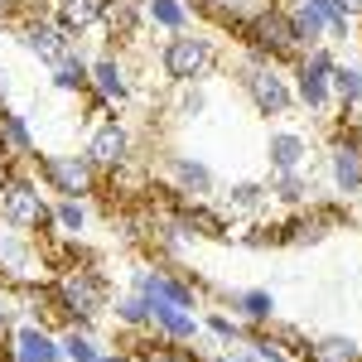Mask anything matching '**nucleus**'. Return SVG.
Here are the masks:
<instances>
[{
    "instance_id": "e433bc0d",
    "label": "nucleus",
    "mask_w": 362,
    "mask_h": 362,
    "mask_svg": "<svg viewBox=\"0 0 362 362\" xmlns=\"http://www.w3.org/2000/svg\"><path fill=\"white\" fill-rule=\"evenodd\" d=\"M223 362H261V358L251 353L247 343H237V348H227V353H223Z\"/></svg>"
},
{
    "instance_id": "473e14b6",
    "label": "nucleus",
    "mask_w": 362,
    "mask_h": 362,
    "mask_svg": "<svg viewBox=\"0 0 362 362\" xmlns=\"http://www.w3.org/2000/svg\"><path fill=\"white\" fill-rule=\"evenodd\" d=\"M54 227H58V237H83L87 232V198H58Z\"/></svg>"
},
{
    "instance_id": "0eeeda50",
    "label": "nucleus",
    "mask_w": 362,
    "mask_h": 362,
    "mask_svg": "<svg viewBox=\"0 0 362 362\" xmlns=\"http://www.w3.org/2000/svg\"><path fill=\"white\" fill-rule=\"evenodd\" d=\"M34 169H39V184L58 198H87L97 189V165L87 155H39Z\"/></svg>"
},
{
    "instance_id": "4468645a",
    "label": "nucleus",
    "mask_w": 362,
    "mask_h": 362,
    "mask_svg": "<svg viewBox=\"0 0 362 362\" xmlns=\"http://www.w3.org/2000/svg\"><path fill=\"white\" fill-rule=\"evenodd\" d=\"M97 29L116 44H136L145 29V0H102V20Z\"/></svg>"
},
{
    "instance_id": "6e6552de",
    "label": "nucleus",
    "mask_w": 362,
    "mask_h": 362,
    "mask_svg": "<svg viewBox=\"0 0 362 362\" xmlns=\"http://www.w3.org/2000/svg\"><path fill=\"white\" fill-rule=\"evenodd\" d=\"M83 155L97 165V174H121V169L131 165V155H136V136H131V126H126V121L102 116V121L92 126V136H87Z\"/></svg>"
},
{
    "instance_id": "a211bd4d",
    "label": "nucleus",
    "mask_w": 362,
    "mask_h": 362,
    "mask_svg": "<svg viewBox=\"0 0 362 362\" xmlns=\"http://www.w3.org/2000/svg\"><path fill=\"white\" fill-rule=\"evenodd\" d=\"M280 10H285L290 29H295L300 49H319V44H329V25H324V15L314 10V0H280Z\"/></svg>"
},
{
    "instance_id": "72a5a7b5",
    "label": "nucleus",
    "mask_w": 362,
    "mask_h": 362,
    "mask_svg": "<svg viewBox=\"0 0 362 362\" xmlns=\"http://www.w3.org/2000/svg\"><path fill=\"white\" fill-rule=\"evenodd\" d=\"M266 334L285 348V358H290V362H309V338L300 334L295 324H266Z\"/></svg>"
},
{
    "instance_id": "9d476101",
    "label": "nucleus",
    "mask_w": 362,
    "mask_h": 362,
    "mask_svg": "<svg viewBox=\"0 0 362 362\" xmlns=\"http://www.w3.org/2000/svg\"><path fill=\"white\" fill-rule=\"evenodd\" d=\"M15 39H20V49H25L29 58H39V63H58V58L78 44L73 34H63V29H58L54 15H20Z\"/></svg>"
},
{
    "instance_id": "6ab92c4d",
    "label": "nucleus",
    "mask_w": 362,
    "mask_h": 362,
    "mask_svg": "<svg viewBox=\"0 0 362 362\" xmlns=\"http://www.w3.org/2000/svg\"><path fill=\"white\" fill-rule=\"evenodd\" d=\"M49 83H54L58 92H78V97H87V92H92V58L73 44L58 63H49Z\"/></svg>"
},
{
    "instance_id": "a878e982",
    "label": "nucleus",
    "mask_w": 362,
    "mask_h": 362,
    "mask_svg": "<svg viewBox=\"0 0 362 362\" xmlns=\"http://www.w3.org/2000/svg\"><path fill=\"white\" fill-rule=\"evenodd\" d=\"M145 25L160 34H184V29H194V10H189V0H145Z\"/></svg>"
},
{
    "instance_id": "423d86ee",
    "label": "nucleus",
    "mask_w": 362,
    "mask_h": 362,
    "mask_svg": "<svg viewBox=\"0 0 362 362\" xmlns=\"http://www.w3.org/2000/svg\"><path fill=\"white\" fill-rule=\"evenodd\" d=\"M242 34H247L251 54L271 58V63H295V58L305 54L300 39H295V29H290V20H285V10H280L276 0H266L247 25H242Z\"/></svg>"
},
{
    "instance_id": "20e7f679",
    "label": "nucleus",
    "mask_w": 362,
    "mask_h": 362,
    "mask_svg": "<svg viewBox=\"0 0 362 362\" xmlns=\"http://www.w3.org/2000/svg\"><path fill=\"white\" fill-rule=\"evenodd\" d=\"M237 87L251 97V107H256V116H290L295 112V87H290V73L280 68V63H271V58L261 54H247L242 63H237Z\"/></svg>"
},
{
    "instance_id": "ddd939ff",
    "label": "nucleus",
    "mask_w": 362,
    "mask_h": 362,
    "mask_svg": "<svg viewBox=\"0 0 362 362\" xmlns=\"http://www.w3.org/2000/svg\"><path fill=\"white\" fill-rule=\"evenodd\" d=\"M92 92H97L112 112H116V107H126L131 92H136V87H131V63H126L121 54H112V49L97 54V58H92Z\"/></svg>"
},
{
    "instance_id": "dca6fc26",
    "label": "nucleus",
    "mask_w": 362,
    "mask_h": 362,
    "mask_svg": "<svg viewBox=\"0 0 362 362\" xmlns=\"http://www.w3.org/2000/svg\"><path fill=\"white\" fill-rule=\"evenodd\" d=\"M169 179H174V194L184 198H213L218 194V174L194 160V155H169Z\"/></svg>"
},
{
    "instance_id": "412c9836",
    "label": "nucleus",
    "mask_w": 362,
    "mask_h": 362,
    "mask_svg": "<svg viewBox=\"0 0 362 362\" xmlns=\"http://www.w3.org/2000/svg\"><path fill=\"white\" fill-rule=\"evenodd\" d=\"M266 189H271V203H285V208H309V203H314V179H309V169H271Z\"/></svg>"
},
{
    "instance_id": "bb28decb",
    "label": "nucleus",
    "mask_w": 362,
    "mask_h": 362,
    "mask_svg": "<svg viewBox=\"0 0 362 362\" xmlns=\"http://www.w3.org/2000/svg\"><path fill=\"white\" fill-rule=\"evenodd\" d=\"M329 227H334V213H305V218H295V223L280 227V247H314V242H324L329 237Z\"/></svg>"
},
{
    "instance_id": "cd10ccee",
    "label": "nucleus",
    "mask_w": 362,
    "mask_h": 362,
    "mask_svg": "<svg viewBox=\"0 0 362 362\" xmlns=\"http://www.w3.org/2000/svg\"><path fill=\"white\" fill-rule=\"evenodd\" d=\"M165 112L174 116V121H198V116L208 112V92H203V83H169Z\"/></svg>"
},
{
    "instance_id": "393cba45",
    "label": "nucleus",
    "mask_w": 362,
    "mask_h": 362,
    "mask_svg": "<svg viewBox=\"0 0 362 362\" xmlns=\"http://www.w3.org/2000/svg\"><path fill=\"white\" fill-rule=\"evenodd\" d=\"M223 208L227 213H242V218H261V213L271 208V189L256 184V179H237V184H227Z\"/></svg>"
},
{
    "instance_id": "1a4fd4ad",
    "label": "nucleus",
    "mask_w": 362,
    "mask_h": 362,
    "mask_svg": "<svg viewBox=\"0 0 362 362\" xmlns=\"http://www.w3.org/2000/svg\"><path fill=\"white\" fill-rule=\"evenodd\" d=\"M44 261H39V251L29 242L20 227H5L0 223V285H44Z\"/></svg>"
},
{
    "instance_id": "7c9ffc66",
    "label": "nucleus",
    "mask_w": 362,
    "mask_h": 362,
    "mask_svg": "<svg viewBox=\"0 0 362 362\" xmlns=\"http://www.w3.org/2000/svg\"><path fill=\"white\" fill-rule=\"evenodd\" d=\"M203 334L213 338L218 348H237V343H247L251 338V329L237 319V314H223V309H213L208 319H203Z\"/></svg>"
},
{
    "instance_id": "f257e3e1",
    "label": "nucleus",
    "mask_w": 362,
    "mask_h": 362,
    "mask_svg": "<svg viewBox=\"0 0 362 362\" xmlns=\"http://www.w3.org/2000/svg\"><path fill=\"white\" fill-rule=\"evenodd\" d=\"M54 295V319L58 329H92L107 309H112V280L102 276L92 261H78V266H63V276L49 285Z\"/></svg>"
},
{
    "instance_id": "c85d7f7f",
    "label": "nucleus",
    "mask_w": 362,
    "mask_h": 362,
    "mask_svg": "<svg viewBox=\"0 0 362 362\" xmlns=\"http://www.w3.org/2000/svg\"><path fill=\"white\" fill-rule=\"evenodd\" d=\"M112 314H116V324H121L126 334H150V319H155V305H150L145 295H136V290H131V295H121V300L112 305Z\"/></svg>"
},
{
    "instance_id": "4be33fe9",
    "label": "nucleus",
    "mask_w": 362,
    "mask_h": 362,
    "mask_svg": "<svg viewBox=\"0 0 362 362\" xmlns=\"http://www.w3.org/2000/svg\"><path fill=\"white\" fill-rule=\"evenodd\" d=\"M266 165L271 169H309V136L305 131H271L266 136Z\"/></svg>"
},
{
    "instance_id": "ea45409f",
    "label": "nucleus",
    "mask_w": 362,
    "mask_h": 362,
    "mask_svg": "<svg viewBox=\"0 0 362 362\" xmlns=\"http://www.w3.org/2000/svg\"><path fill=\"white\" fill-rule=\"evenodd\" d=\"M97 362H136V358H131L126 348H121V353H107V348H102V358H97Z\"/></svg>"
},
{
    "instance_id": "b1692460",
    "label": "nucleus",
    "mask_w": 362,
    "mask_h": 362,
    "mask_svg": "<svg viewBox=\"0 0 362 362\" xmlns=\"http://www.w3.org/2000/svg\"><path fill=\"white\" fill-rule=\"evenodd\" d=\"M329 87H334V107H338L343 121H348L353 112H362V73H358V63H334Z\"/></svg>"
},
{
    "instance_id": "f3484780",
    "label": "nucleus",
    "mask_w": 362,
    "mask_h": 362,
    "mask_svg": "<svg viewBox=\"0 0 362 362\" xmlns=\"http://www.w3.org/2000/svg\"><path fill=\"white\" fill-rule=\"evenodd\" d=\"M223 300H227V309L247 324L251 334L266 329V324H276V295L261 290V285H256V290H223Z\"/></svg>"
},
{
    "instance_id": "2f4dec72",
    "label": "nucleus",
    "mask_w": 362,
    "mask_h": 362,
    "mask_svg": "<svg viewBox=\"0 0 362 362\" xmlns=\"http://www.w3.org/2000/svg\"><path fill=\"white\" fill-rule=\"evenodd\" d=\"M58 348H63V362H97L102 358V343L92 338V329H58Z\"/></svg>"
},
{
    "instance_id": "79ce46f5",
    "label": "nucleus",
    "mask_w": 362,
    "mask_h": 362,
    "mask_svg": "<svg viewBox=\"0 0 362 362\" xmlns=\"http://www.w3.org/2000/svg\"><path fill=\"white\" fill-rule=\"evenodd\" d=\"M10 165H15V160H10V155H5V145H0V174H5Z\"/></svg>"
},
{
    "instance_id": "a19ab883",
    "label": "nucleus",
    "mask_w": 362,
    "mask_h": 362,
    "mask_svg": "<svg viewBox=\"0 0 362 362\" xmlns=\"http://www.w3.org/2000/svg\"><path fill=\"white\" fill-rule=\"evenodd\" d=\"M338 5H343V10H348L353 20H358V15H362V0H338Z\"/></svg>"
},
{
    "instance_id": "4c0bfd02",
    "label": "nucleus",
    "mask_w": 362,
    "mask_h": 362,
    "mask_svg": "<svg viewBox=\"0 0 362 362\" xmlns=\"http://www.w3.org/2000/svg\"><path fill=\"white\" fill-rule=\"evenodd\" d=\"M20 15H25L20 0H0V25H5V20H20Z\"/></svg>"
},
{
    "instance_id": "f704fd0d",
    "label": "nucleus",
    "mask_w": 362,
    "mask_h": 362,
    "mask_svg": "<svg viewBox=\"0 0 362 362\" xmlns=\"http://www.w3.org/2000/svg\"><path fill=\"white\" fill-rule=\"evenodd\" d=\"M314 10L324 15V25H329V39H338V44H348V39H353V15H348L338 0H314Z\"/></svg>"
},
{
    "instance_id": "f8f14e48",
    "label": "nucleus",
    "mask_w": 362,
    "mask_h": 362,
    "mask_svg": "<svg viewBox=\"0 0 362 362\" xmlns=\"http://www.w3.org/2000/svg\"><path fill=\"white\" fill-rule=\"evenodd\" d=\"M5 362H63V348H58V334L49 324H15L10 338H5Z\"/></svg>"
},
{
    "instance_id": "c9c22d12",
    "label": "nucleus",
    "mask_w": 362,
    "mask_h": 362,
    "mask_svg": "<svg viewBox=\"0 0 362 362\" xmlns=\"http://www.w3.org/2000/svg\"><path fill=\"white\" fill-rule=\"evenodd\" d=\"M15 319H20V314H15V290H5V285H0V338H10Z\"/></svg>"
},
{
    "instance_id": "39448f33",
    "label": "nucleus",
    "mask_w": 362,
    "mask_h": 362,
    "mask_svg": "<svg viewBox=\"0 0 362 362\" xmlns=\"http://www.w3.org/2000/svg\"><path fill=\"white\" fill-rule=\"evenodd\" d=\"M334 49L319 44V49H305L295 58V73H290V87H295V107H305L309 116H334V87H329V73H334Z\"/></svg>"
},
{
    "instance_id": "2eb2a0df",
    "label": "nucleus",
    "mask_w": 362,
    "mask_h": 362,
    "mask_svg": "<svg viewBox=\"0 0 362 362\" xmlns=\"http://www.w3.org/2000/svg\"><path fill=\"white\" fill-rule=\"evenodd\" d=\"M150 334H155V338H165V343H179V348H189V343H198V334H203V319H198V309L155 305Z\"/></svg>"
},
{
    "instance_id": "58836bf2",
    "label": "nucleus",
    "mask_w": 362,
    "mask_h": 362,
    "mask_svg": "<svg viewBox=\"0 0 362 362\" xmlns=\"http://www.w3.org/2000/svg\"><path fill=\"white\" fill-rule=\"evenodd\" d=\"M343 131H348V136H353V140H358V145H362V112H353V121H348Z\"/></svg>"
},
{
    "instance_id": "aec40b11",
    "label": "nucleus",
    "mask_w": 362,
    "mask_h": 362,
    "mask_svg": "<svg viewBox=\"0 0 362 362\" xmlns=\"http://www.w3.org/2000/svg\"><path fill=\"white\" fill-rule=\"evenodd\" d=\"M0 145H5V155H10L15 165H34V160H39V145H34L29 121L20 112H10V107H0Z\"/></svg>"
},
{
    "instance_id": "7ed1b4c3",
    "label": "nucleus",
    "mask_w": 362,
    "mask_h": 362,
    "mask_svg": "<svg viewBox=\"0 0 362 362\" xmlns=\"http://www.w3.org/2000/svg\"><path fill=\"white\" fill-rule=\"evenodd\" d=\"M223 68V44L203 29H184V34H169L160 44V73L169 83H203Z\"/></svg>"
},
{
    "instance_id": "f03ea898",
    "label": "nucleus",
    "mask_w": 362,
    "mask_h": 362,
    "mask_svg": "<svg viewBox=\"0 0 362 362\" xmlns=\"http://www.w3.org/2000/svg\"><path fill=\"white\" fill-rule=\"evenodd\" d=\"M0 223L20 232H44L54 227V203L39 189V174L29 165H10L0 174Z\"/></svg>"
},
{
    "instance_id": "37998d69",
    "label": "nucleus",
    "mask_w": 362,
    "mask_h": 362,
    "mask_svg": "<svg viewBox=\"0 0 362 362\" xmlns=\"http://www.w3.org/2000/svg\"><path fill=\"white\" fill-rule=\"evenodd\" d=\"M358 73H362V58H358Z\"/></svg>"
},
{
    "instance_id": "c756f323",
    "label": "nucleus",
    "mask_w": 362,
    "mask_h": 362,
    "mask_svg": "<svg viewBox=\"0 0 362 362\" xmlns=\"http://www.w3.org/2000/svg\"><path fill=\"white\" fill-rule=\"evenodd\" d=\"M309 362H362V348L348 334H324L309 343Z\"/></svg>"
},
{
    "instance_id": "5701e85b",
    "label": "nucleus",
    "mask_w": 362,
    "mask_h": 362,
    "mask_svg": "<svg viewBox=\"0 0 362 362\" xmlns=\"http://www.w3.org/2000/svg\"><path fill=\"white\" fill-rule=\"evenodd\" d=\"M54 20L63 34H73V39H83L97 29L102 20V0H54Z\"/></svg>"
},
{
    "instance_id": "9b49d317",
    "label": "nucleus",
    "mask_w": 362,
    "mask_h": 362,
    "mask_svg": "<svg viewBox=\"0 0 362 362\" xmlns=\"http://www.w3.org/2000/svg\"><path fill=\"white\" fill-rule=\"evenodd\" d=\"M329 184L348 203L362 198V145L348 131H334V140H329Z\"/></svg>"
}]
</instances>
